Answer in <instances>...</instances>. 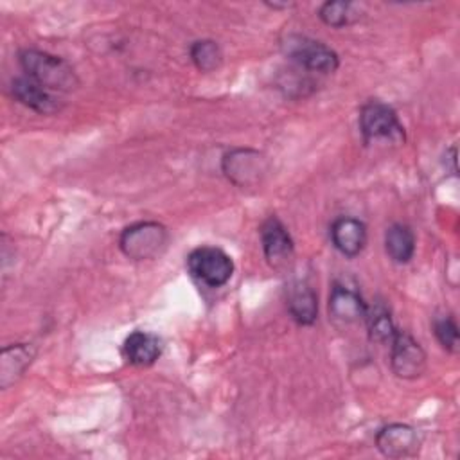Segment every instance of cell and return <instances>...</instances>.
Listing matches in <instances>:
<instances>
[{"label":"cell","mask_w":460,"mask_h":460,"mask_svg":"<svg viewBox=\"0 0 460 460\" xmlns=\"http://www.w3.org/2000/svg\"><path fill=\"white\" fill-rule=\"evenodd\" d=\"M433 332L438 340V343L449 350L456 352L458 350V325L453 316H440L433 322Z\"/></svg>","instance_id":"ffe728a7"},{"label":"cell","mask_w":460,"mask_h":460,"mask_svg":"<svg viewBox=\"0 0 460 460\" xmlns=\"http://www.w3.org/2000/svg\"><path fill=\"white\" fill-rule=\"evenodd\" d=\"M187 268L201 284L208 288H221L234 273V261L217 246H199L189 253Z\"/></svg>","instance_id":"277c9868"},{"label":"cell","mask_w":460,"mask_h":460,"mask_svg":"<svg viewBox=\"0 0 460 460\" xmlns=\"http://www.w3.org/2000/svg\"><path fill=\"white\" fill-rule=\"evenodd\" d=\"M223 172L225 176L239 185V187H250L262 180L266 174L268 164L266 158L253 149H232L223 156Z\"/></svg>","instance_id":"8992f818"},{"label":"cell","mask_w":460,"mask_h":460,"mask_svg":"<svg viewBox=\"0 0 460 460\" xmlns=\"http://www.w3.org/2000/svg\"><path fill=\"white\" fill-rule=\"evenodd\" d=\"M261 243L264 257L273 270L288 268V264L293 261V239L279 217L271 216L262 223Z\"/></svg>","instance_id":"ba28073f"},{"label":"cell","mask_w":460,"mask_h":460,"mask_svg":"<svg viewBox=\"0 0 460 460\" xmlns=\"http://www.w3.org/2000/svg\"><path fill=\"white\" fill-rule=\"evenodd\" d=\"M11 92L18 102H22L23 106H27L36 113L52 115L61 110V104L58 102V99L47 88L40 86L32 79H27V77L13 79Z\"/></svg>","instance_id":"7c38bea8"},{"label":"cell","mask_w":460,"mask_h":460,"mask_svg":"<svg viewBox=\"0 0 460 460\" xmlns=\"http://www.w3.org/2000/svg\"><path fill=\"white\" fill-rule=\"evenodd\" d=\"M167 244V230L156 221L135 223L120 234L119 246L122 253L133 261L155 259Z\"/></svg>","instance_id":"3957f363"},{"label":"cell","mask_w":460,"mask_h":460,"mask_svg":"<svg viewBox=\"0 0 460 460\" xmlns=\"http://www.w3.org/2000/svg\"><path fill=\"white\" fill-rule=\"evenodd\" d=\"M359 129L367 140L402 138L404 128L397 113L385 102L368 101L359 111Z\"/></svg>","instance_id":"52a82bcc"},{"label":"cell","mask_w":460,"mask_h":460,"mask_svg":"<svg viewBox=\"0 0 460 460\" xmlns=\"http://www.w3.org/2000/svg\"><path fill=\"white\" fill-rule=\"evenodd\" d=\"M20 66L23 72L47 90L72 92L79 86V77L75 70L61 58L38 49H23L18 54Z\"/></svg>","instance_id":"6da1fadb"},{"label":"cell","mask_w":460,"mask_h":460,"mask_svg":"<svg viewBox=\"0 0 460 460\" xmlns=\"http://www.w3.org/2000/svg\"><path fill=\"white\" fill-rule=\"evenodd\" d=\"M329 314L340 323H356L365 318L367 304L354 288L336 282L329 295Z\"/></svg>","instance_id":"30bf717a"},{"label":"cell","mask_w":460,"mask_h":460,"mask_svg":"<svg viewBox=\"0 0 460 460\" xmlns=\"http://www.w3.org/2000/svg\"><path fill=\"white\" fill-rule=\"evenodd\" d=\"M390 343V365L397 377L415 379L426 370V352L408 332L395 331Z\"/></svg>","instance_id":"5b68a950"},{"label":"cell","mask_w":460,"mask_h":460,"mask_svg":"<svg viewBox=\"0 0 460 460\" xmlns=\"http://www.w3.org/2000/svg\"><path fill=\"white\" fill-rule=\"evenodd\" d=\"M320 20L329 27H345L354 23L359 16L354 13V4L350 2H325L318 11Z\"/></svg>","instance_id":"d6986e66"},{"label":"cell","mask_w":460,"mask_h":460,"mask_svg":"<svg viewBox=\"0 0 460 460\" xmlns=\"http://www.w3.org/2000/svg\"><path fill=\"white\" fill-rule=\"evenodd\" d=\"M288 311L298 325H313L318 318V298L309 284L295 280L288 288Z\"/></svg>","instance_id":"4fadbf2b"},{"label":"cell","mask_w":460,"mask_h":460,"mask_svg":"<svg viewBox=\"0 0 460 460\" xmlns=\"http://www.w3.org/2000/svg\"><path fill=\"white\" fill-rule=\"evenodd\" d=\"M419 435L408 424H388L376 435V446L388 458H406L419 451Z\"/></svg>","instance_id":"9c48e42d"},{"label":"cell","mask_w":460,"mask_h":460,"mask_svg":"<svg viewBox=\"0 0 460 460\" xmlns=\"http://www.w3.org/2000/svg\"><path fill=\"white\" fill-rule=\"evenodd\" d=\"M190 59L201 72L216 70L223 61V52L219 45L212 40H198L190 45Z\"/></svg>","instance_id":"e0dca14e"},{"label":"cell","mask_w":460,"mask_h":460,"mask_svg":"<svg viewBox=\"0 0 460 460\" xmlns=\"http://www.w3.org/2000/svg\"><path fill=\"white\" fill-rule=\"evenodd\" d=\"M385 250L397 264H406L415 253V235L410 226L394 223L385 234Z\"/></svg>","instance_id":"2e32d148"},{"label":"cell","mask_w":460,"mask_h":460,"mask_svg":"<svg viewBox=\"0 0 460 460\" xmlns=\"http://www.w3.org/2000/svg\"><path fill=\"white\" fill-rule=\"evenodd\" d=\"M280 47L288 59L311 72L332 74L340 65L338 54L332 49L307 36L289 34L282 40Z\"/></svg>","instance_id":"7a4b0ae2"},{"label":"cell","mask_w":460,"mask_h":460,"mask_svg":"<svg viewBox=\"0 0 460 460\" xmlns=\"http://www.w3.org/2000/svg\"><path fill=\"white\" fill-rule=\"evenodd\" d=\"M331 241L345 257H356L367 244V226L356 217H338L331 225Z\"/></svg>","instance_id":"8fae6325"},{"label":"cell","mask_w":460,"mask_h":460,"mask_svg":"<svg viewBox=\"0 0 460 460\" xmlns=\"http://www.w3.org/2000/svg\"><path fill=\"white\" fill-rule=\"evenodd\" d=\"M367 325H368V334L374 341H390L392 336L395 334V327L392 322V316L388 313V309L381 304H377L376 307H367V314H365Z\"/></svg>","instance_id":"ac0fdd59"},{"label":"cell","mask_w":460,"mask_h":460,"mask_svg":"<svg viewBox=\"0 0 460 460\" xmlns=\"http://www.w3.org/2000/svg\"><path fill=\"white\" fill-rule=\"evenodd\" d=\"M162 352L160 340L146 331L131 332L124 341V354L131 365L149 367L153 365Z\"/></svg>","instance_id":"5bb4252c"},{"label":"cell","mask_w":460,"mask_h":460,"mask_svg":"<svg viewBox=\"0 0 460 460\" xmlns=\"http://www.w3.org/2000/svg\"><path fill=\"white\" fill-rule=\"evenodd\" d=\"M34 358V349L25 343H16L2 349L0 358V385L2 388H7L11 383H14L23 370L31 365Z\"/></svg>","instance_id":"9a60e30c"}]
</instances>
